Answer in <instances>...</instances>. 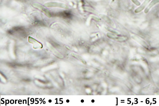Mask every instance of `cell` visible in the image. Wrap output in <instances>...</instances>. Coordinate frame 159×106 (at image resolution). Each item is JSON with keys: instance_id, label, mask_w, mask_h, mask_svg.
Returning <instances> with one entry per match:
<instances>
[{"instance_id": "1", "label": "cell", "mask_w": 159, "mask_h": 106, "mask_svg": "<svg viewBox=\"0 0 159 106\" xmlns=\"http://www.w3.org/2000/svg\"><path fill=\"white\" fill-rule=\"evenodd\" d=\"M44 5L46 7H58L65 9H68V6L67 4L63 3L56 2H50L45 3Z\"/></svg>"}, {"instance_id": "2", "label": "cell", "mask_w": 159, "mask_h": 106, "mask_svg": "<svg viewBox=\"0 0 159 106\" xmlns=\"http://www.w3.org/2000/svg\"><path fill=\"white\" fill-rule=\"evenodd\" d=\"M33 6L34 7L39 9L43 13H44L45 15L49 18H50L51 17V14L49 11L46 8H45L42 5L37 3H34L33 4Z\"/></svg>"}, {"instance_id": "3", "label": "cell", "mask_w": 159, "mask_h": 106, "mask_svg": "<svg viewBox=\"0 0 159 106\" xmlns=\"http://www.w3.org/2000/svg\"><path fill=\"white\" fill-rule=\"evenodd\" d=\"M151 0H145L140 6L135 10V12L136 13H138L143 11Z\"/></svg>"}, {"instance_id": "4", "label": "cell", "mask_w": 159, "mask_h": 106, "mask_svg": "<svg viewBox=\"0 0 159 106\" xmlns=\"http://www.w3.org/2000/svg\"><path fill=\"white\" fill-rule=\"evenodd\" d=\"M159 3V0H153L148 5L147 7L145 8L144 11V13H147L152 7Z\"/></svg>"}, {"instance_id": "5", "label": "cell", "mask_w": 159, "mask_h": 106, "mask_svg": "<svg viewBox=\"0 0 159 106\" xmlns=\"http://www.w3.org/2000/svg\"><path fill=\"white\" fill-rule=\"evenodd\" d=\"M100 16L102 18L103 20H104V21L106 22L107 23L109 24L110 25H111L113 26L114 25V22H112L111 19H110L106 15H100Z\"/></svg>"}, {"instance_id": "6", "label": "cell", "mask_w": 159, "mask_h": 106, "mask_svg": "<svg viewBox=\"0 0 159 106\" xmlns=\"http://www.w3.org/2000/svg\"><path fill=\"white\" fill-rule=\"evenodd\" d=\"M84 8L86 10L89 11V12H92V13H95V14L97 13L96 11L94 10V9L92 8H91L85 7Z\"/></svg>"}, {"instance_id": "7", "label": "cell", "mask_w": 159, "mask_h": 106, "mask_svg": "<svg viewBox=\"0 0 159 106\" xmlns=\"http://www.w3.org/2000/svg\"><path fill=\"white\" fill-rule=\"evenodd\" d=\"M131 0L135 4L137 5V6H139V5H140V3L138 0Z\"/></svg>"}, {"instance_id": "8", "label": "cell", "mask_w": 159, "mask_h": 106, "mask_svg": "<svg viewBox=\"0 0 159 106\" xmlns=\"http://www.w3.org/2000/svg\"><path fill=\"white\" fill-rule=\"evenodd\" d=\"M92 18L96 22H99L101 21L100 19L95 16H92Z\"/></svg>"}]
</instances>
